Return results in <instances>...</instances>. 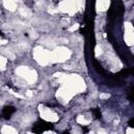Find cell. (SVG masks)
Instances as JSON below:
<instances>
[{"mask_svg": "<svg viewBox=\"0 0 134 134\" xmlns=\"http://www.w3.org/2000/svg\"><path fill=\"white\" fill-rule=\"evenodd\" d=\"M14 112H15V108L12 107V106H9V107H5V108L3 109V113L2 114H3L4 118H9Z\"/></svg>", "mask_w": 134, "mask_h": 134, "instance_id": "cell-1", "label": "cell"}]
</instances>
